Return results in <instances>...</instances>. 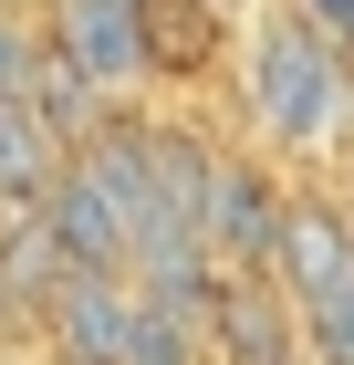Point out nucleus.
<instances>
[{
    "instance_id": "obj_1",
    "label": "nucleus",
    "mask_w": 354,
    "mask_h": 365,
    "mask_svg": "<svg viewBox=\"0 0 354 365\" xmlns=\"http://www.w3.org/2000/svg\"><path fill=\"white\" fill-rule=\"evenodd\" d=\"M219 105L292 178H333L354 146V63L292 0H250L240 31H229V63H219Z\"/></svg>"
},
{
    "instance_id": "obj_2",
    "label": "nucleus",
    "mask_w": 354,
    "mask_h": 365,
    "mask_svg": "<svg viewBox=\"0 0 354 365\" xmlns=\"http://www.w3.org/2000/svg\"><path fill=\"white\" fill-rule=\"evenodd\" d=\"M281 198H292V168L261 157V146L229 125L209 157V198H198V251L219 272H271V240H281Z\"/></svg>"
},
{
    "instance_id": "obj_3",
    "label": "nucleus",
    "mask_w": 354,
    "mask_h": 365,
    "mask_svg": "<svg viewBox=\"0 0 354 365\" xmlns=\"http://www.w3.org/2000/svg\"><path fill=\"white\" fill-rule=\"evenodd\" d=\"M271 282L292 292V313L354 282V220H344V198H333V178H292L281 240H271Z\"/></svg>"
},
{
    "instance_id": "obj_4",
    "label": "nucleus",
    "mask_w": 354,
    "mask_h": 365,
    "mask_svg": "<svg viewBox=\"0 0 354 365\" xmlns=\"http://www.w3.org/2000/svg\"><path fill=\"white\" fill-rule=\"evenodd\" d=\"M209 365H302V313L271 272L209 282Z\"/></svg>"
},
{
    "instance_id": "obj_5",
    "label": "nucleus",
    "mask_w": 354,
    "mask_h": 365,
    "mask_svg": "<svg viewBox=\"0 0 354 365\" xmlns=\"http://www.w3.org/2000/svg\"><path fill=\"white\" fill-rule=\"evenodd\" d=\"M31 220L53 230V251L73 261V272H125V251H136V209L83 168V157H63V178L31 198Z\"/></svg>"
},
{
    "instance_id": "obj_6",
    "label": "nucleus",
    "mask_w": 354,
    "mask_h": 365,
    "mask_svg": "<svg viewBox=\"0 0 354 365\" xmlns=\"http://www.w3.org/2000/svg\"><path fill=\"white\" fill-rule=\"evenodd\" d=\"M125 324H136V272H63L31 334L63 365H125Z\"/></svg>"
},
{
    "instance_id": "obj_7",
    "label": "nucleus",
    "mask_w": 354,
    "mask_h": 365,
    "mask_svg": "<svg viewBox=\"0 0 354 365\" xmlns=\"http://www.w3.org/2000/svg\"><path fill=\"white\" fill-rule=\"evenodd\" d=\"M229 11L209 0H146V73L157 94H188V84H219V63H229Z\"/></svg>"
},
{
    "instance_id": "obj_8",
    "label": "nucleus",
    "mask_w": 354,
    "mask_h": 365,
    "mask_svg": "<svg viewBox=\"0 0 354 365\" xmlns=\"http://www.w3.org/2000/svg\"><path fill=\"white\" fill-rule=\"evenodd\" d=\"M63 157H73V136L42 115V94H0V209H31L63 178Z\"/></svg>"
},
{
    "instance_id": "obj_9",
    "label": "nucleus",
    "mask_w": 354,
    "mask_h": 365,
    "mask_svg": "<svg viewBox=\"0 0 354 365\" xmlns=\"http://www.w3.org/2000/svg\"><path fill=\"white\" fill-rule=\"evenodd\" d=\"M302 365H354V282L302 303Z\"/></svg>"
},
{
    "instance_id": "obj_10",
    "label": "nucleus",
    "mask_w": 354,
    "mask_h": 365,
    "mask_svg": "<svg viewBox=\"0 0 354 365\" xmlns=\"http://www.w3.org/2000/svg\"><path fill=\"white\" fill-rule=\"evenodd\" d=\"M31 73H42V11L0 0V94H31Z\"/></svg>"
},
{
    "instance_id": "obj_11",
    "label": "nucleus",
    "mask_w": 354,
    "mask_h": 365,
    "mask_svg": "<svg viewBox=\"0 0 354 365\" xmlns=\"http://www.w3.org/2000/svg\"><path fill=\"white\" fill-rule=\"evenodd\" d=\"M292 11H302V21H323L333 42H344V31H354V0H292Z\"/></svg>"
},
{
    "instance_id": "obj_12",
    "label": "nucleus",
    "mask_w": 354,
    "mask_h": 365,
    "mask_svg": "<svg viewBox=\"0 0 354 365\" xmlns=\"http://www.w3.org/2000/svg\"><path fill=\"white\" fill-rule=\"evenodd\" d=\"M0 365H63V355H53L42 334H0Z\"/></svg>"
},
{
    "instance_id": "obj_13",
    "label": "nucleus",
    "mask_w": 354,
    "mask_h": 365,
    "mask_svg": "<svg viewBox=\"0 0 354 365\" xmlns=\"http://www.w3.org/2000/svg\"><path fill=\"white\" fill-rule=\"evenodd\" d=\"M333 198H344V220H354V146H344V168H333Z\"/></svg>"
},
{
    "instance_id": "obj_14",
    "label": "nucleus",
    "mask_w": 354,
    "mask_h": 365,
    "mask_svg": "<svg viewBox=\"0 0 354 365\" xmlns=\"http://www.w3.org/2000/svg\"><path fill=\"white\" fill-rule=\"evenodd\" d=\"M209 11H229V21H240V11H250V0H209Z\"/></svg>"
},
{
    "instance_id": "obj_15",
    "label": "nucleus",
    "mask_w": 354,
    "mask_h": 365,
    "mask_svg": "<svg viewBox=\"0 0 354 365\" xmlns=\"http://www.w3.org/2000/svg\"><path fill=\"white\" fill-rule=\"evenodd\" d=\"M344 63H354V31H344Z\"/></svg>"
}]
</instances>
